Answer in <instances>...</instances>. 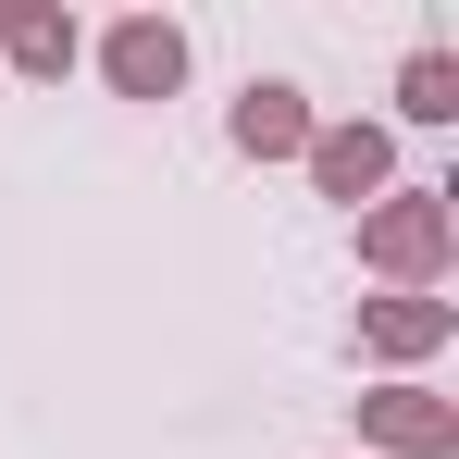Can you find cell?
<instances>
[{"instance_id": "1", "label": "cell", "mask_w": 459, "mask_h": 459, "mask_svg": "<svg viewBox=\"0 0 459 459\" xmlns=\"http://www.w3.org/2000/svg\"><path fill=\"white\" fill-rule=\"evenodd\" d=\"M459 186H385L373 212H360V273H385L397 299H435L459 261Z\"/></svg>"}, {"instance_id": "2", "label": "cell", "mask_w": 459, "mask_h": 459, "mask_svg": "<svg viewBox=\"0 0 459 459\" xmlns=\"http://www.w3.org/2000/svg\"><path fill=\"white\" fill-rule=\"evenodd\" d=\"M348 410H360L373 459H459V397H435V385H360Z\"/></svg>"}, {"instance_id": "3", "label": "cell", "mask_w": 459, "mask_h": 459, "mask_svg": "<svg viewBox=\"0 0 459 459\" xmlns=\"http://www.w3.org/2000/svg\"><path fill=\"white\" fill-rule=\"evenodd\" d=\"M299 174L323 186V199H348V212H373L385 186H397V137H385L373 112H348V125H310V150H299Z\"/></svg>"}, {"instance_id": "4", "label": "cell", "mask_w": 459, "mask_h": 459, "mask_svg": "<svg viewBox=\"0 0 459 459\" xmlns=\"http://www.w3.org/2000/svg\"><path fill=\"white\" fill-rule=\"evenodd\" d=\"M100 75H112V100H174V87H186V25H174V13L100 25Z\"/></svg>"}, {"instance_id": "5", "label": "cell", "mask_w": 459, "mask_h": 459, "mask_svg": "<svg viewBox=\"0 0 459 459\" xmlns=\"http://www.w3.org/2000/svg\"><path fill=\"white\" fill-rule=\"evenodd\" d=\"M447 335H459V310H447V299H397V286H385V299H360V335H348V348H360L373 373L410 385L435 348H447Z\"/></svg>"}, {"instance_id": "6", "label": "cell", "mask_w": 459, "mask_h": 459, "mask_svg": "<svg viewBox=\"0 0 459 459\" xmlns=\"http://www.w3.org/2000/svg\"><path fill=\"white\" fill-rule=\"evenodd\" d=\"M310 87H286V75H248L236 87V112H224V137H236V161H299L310 150Z\"/></svg>"}, {"instance_id": "7", "label": "cell", "mask_w": 459, "mask_h": 459, "mask_svg": "<svg viewBox=\"0 0 459 459\" xmlns=\"http://www.w3.org/2000/svg\"><path fill=\"white\" fill-rule=\"evenodd\" d=\"M0 63L38 75V87H63V75L87 63V25L63 13V0H13V13H0Z\"/></svg>"}, {"instance_id": "8", "label": "cell", "mask_w": 459, "mask_h": 459, "mask_svg": "<svg viewBox=\"0 0 459 459\" xmlns=\"http://www.w3.org/2000/svg\"><path fill=\"white\" fill-rule=\"evenodd\" d=\"M397 125H459V50L422 38V50L397 63Z\"/></svg>"}]
</instances>
